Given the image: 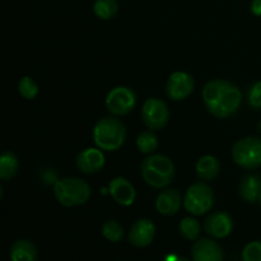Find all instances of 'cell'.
Wrapping results in <instances>:
<instances>
[{
	"instance_id": "6da1fadb",
	"label": "cell",
	"mask_w": 261,
	"mask_h": 261,
	"mask_svg": "<svg viewBox=\"0 0 261 261\" xmlns=\"http://www.w3.org/2000/svg\"><path fill=\"white\" fill-rule=\"evenodd\" d=\"M203 102L206 110L218 119H228L239 111L242 93L236 84L228 81L214 79L203 89Z\"/></svg>"
},
{
	"instance_id": "7a4b0ae2",
	"label": "cell",
	"mask_w": 261,
	"mask_h": 261,
	"mask_svg": "<svg viewBox=\"0 0 261 261\" xmlns=\"http://www.w3.org/2000/svg\"><path fill=\"white\" fill-rule=\"evenodd\" d=\"M126 139L125 125L116 117H103L93 129V140L97 148L106 152H115L122 147Z\"/></svg>"
},
{
	"instance_id": "3957f363",
	"label": "cell",
	"mask_w": 261,
	"mask_h": 261,
	"mask_svg": "<svg viewBox=\"0 0 261 261\" xmlns=\"http://www.w3.org/2000/svg\"><path fill=\"white\" fill-rule=\"evenodd\" d=\"M145 182L155 189H163L172 182L175 166L170 158L161 154H152L145 158L140 166Z\"/></svg>"
},
{
	"instance_id": "277c9868",
	"label": "cell",
	"mask_w": 261,
	"mask_h": 261,
	"mask_svg": "<svg viewBox=\"0 0 261 261\" xmlns=\"http://www.w3.org/2000/svg\"><path fill=\"white\" fill-rule=\"evenodd\" d=\"M54 195L64 206L86 204L91 198V186L78 177H64L54 185Z\"/></svg>"
},
{
	"instance_id": "5b68a950",
	"label": "cell",
	"mask_w": 261,
	"mask_h": 261,
	"mask_svg": "<svg viewBox=\"0 0 261 261\" xmlns=\"http://www.w3.org/2000/svg\"><path fill=\"white\" fill-rule=\"evenodd\" d=\"M214 205V191L208 184L195 182L186 190L184 206L193 216H203L212 211Z\"/></svg>"
},
{
	"instance_id": "8992f818",
	"label": "cell",
	"mask_w": 261,
	"mask_h": 261,
	"mask_svg": "<svg viewBox=\"0 0 261 261\" xmlns=\"http://www.w3.org/2000/svg\"><path fill=\"white\" fill-rule=\"evenodd\" d=\"M234 163L245 170H255L261 166V138L246 137L236 142L232 148Z\"/></svg>"
},
{
	"instance_id": "52a82bcc",
	"label": "cell",
	"mask_w": 261,
	"mask_h": 261,
	"mask_svg": "<svg viewBox=\"0 0 261 261\" xmlns=\"http://www.w3.org/2000/svg\"><path fill=\"white\" fill-rule=\"evenodd\" d=\"M142 119L149 130H161L167 125L170 110L165 101L160 98H149L144 102L142 109Z\"/></svg>"
},
{
	"instance_id": "ba28073f",
	"label": "cell",
	"mask_w": 261,
	"mask_h": 261,
	"mask_svg": "<svg viewBox=\"0 0 261 261\" xmlns=\"http://www.w3.org/2000/svg\"><path fill=\"white\" fill-rule=\"evenodd\" d=\"M137 105V96L127 87H115L106 97V107L111 114L124 116L132 112Z\"/></svg>"
},
{
	"instance_id": "9c48e42d",
	"label": "cell",
	"mask_w": 261,
	"mask_h": 261,
	"mask_svg": "<svg viewBox=\"0 0 261 261\" xmlns=\"http://www.w3.org/2000/svg\"><path fill=\"white\" fill-rule=\"evenodd\" d=\"M194 87L193 75L185 71H175L166 83V93L172 101H182L193 93Z\"/></svg>"
},
{
	"instance_id": "30bf717a",
	"label": "cell",
	"mask_w": 261,
	"mask_h": 261,
	"mask_svg": "<svg viewBox=\"0 0 261 261\" xmlns=\"http://www.w3.org/2000/svg\"><path fill=\"white\" fill-rule=\"evenodd\" d=\"M233 227V218L227 212H214L204 222V231L212 239H226Z\"/></svg>"
},
{
	"instance_id": "8fae6325",
	"label": "cell",
	"mask_w": 261,
	"mask_h": 261,
	"mask_svg": "<svg viewBox=\"0 0 261 261\" xmlns=\"http://www.w3.org/2000/svg\"><path fill=\"white\" fill-rule=\"evenodd\" d=\"M155 236V226L150 219L142 218L138 219L132 226L129 231L130 244L135 247H147L153 242Z\"/></svg>"
},
{
	"instance_id": "7c38bea8",
	"label": "cell",
	"mask_w": 261,
	"mask_h": 261,
	"mask_svg": "<svg viewBox=\"0 0 261 261\" xmlns=\"http://www.w3.org/2000/svg\"><path fill=\"white\" fill-rule=\"evenodd\" d=\"M193 261H223L224 254L213 239H198L191 247Z\"/></svg>"
},
{
	"instance_id": "4fadbf2b",
	"label": "cell",
	"mask_w": 261,
	"mask_h": 261,
	"mask_svg": "<svg viewBox=\"0 0 261 261\" xmlns=\"http://www.w3.org/2000/svg\"><path fill=\"white\" fill-rule=\"evenodd\" d=\"M105 166V154L99 148H88L76 157V167L81 172L92 175L101 171Z\"/></svg>"
},
{
	"instance_id": "5bb4252c",
	"label": "cell",
	"mask_w": 261,
	"mask_h": 261,
	"mask_svg": "<svg viewBox=\"0 0 261 261\" xmlns=\"http://www.w3.org/2000/svg\"><path fill=\"white\" fill-rule=\"evenodd\" d=\"M112 199L122 206H130L135 201L137 191L133 184L125 177H115L109 188Z\"/></svg>"
},
{
	"instance_id": "9a60e30c",
	"label": "cell",
	"mask_w": 261,
	"mask_h": 261,
	"mask_svg": "<svg viewBox=\"0 0 261 261\" xmlns=\"http://www.w3.org/2000/svg\"><path fill=\"white\" fill-rule=\"evenodd\" d=\"M182 205V198H181L180 191L176 189H167L160 193L157 201H155V208L163 216H173L180 211Z\"/></svg>"
},
{
	"instance_id": "2e32d148",
	"label": "cell",
	"mask_w": 261,
	"mask_h": 261,
	"mask_svg": "<svg viewBox=\"0 0 261 261\" xmlns=\"http://www.w3.org/2000/svg\"><path fill=\"white\" fill-rule=\"evenodd\" d=\"M241 199L246 203L254 204L259 201L261 194V177L257 175H246L241 180L239 186Z\"/></svg>"
},
{
	"instance_id": "e0dca14e",
	"label": "cell",
	"mask_w": 261,
	"mask_h": 261,
	"mask_svg": "<svg viewBox=\"0 0 261 261\" xmlns=\"http://www.w3.org/2000/svg\"><path fill=\"white\" fill-rule=\"evenodd\" d=\"M10 261H37V247L30 240H18L10 247Z\"/></svg>"
},
{
	"instance_id": "ac0fdd59",
	"label": "cell",
	"mask_w": 261,
	"mask_h": 261,
	"mask_svg": "<svg viewBox=\"0 0 261 261\" xmlns=\"http://www.w3.org/2000/svg\"><path fill=\"white\" fill-rule=\"evenodd\" d=\"M221 163L213 155H204L196 163V173L203 181H211L218 176Z\"/></svg>"
},
{
	"instance_id": "d6986e66",
	"label": "cell",
	"mask_w": 261,
	"mask_h": 261,
	"mask_svg": "<svg viewBox=\"0 0 261 261\" xmlns=\"http://www.w3.org/2000/svg\"><path fill=\"white\" fill-rule=\"evenodd\" d=\"M18 168H19V162L14 153L9 150L0 153V180H12L17 175Z\"/></svg>"
},
{
	"instance_id": "ffe728a7",
	"label": "cell",
	"mask_w": 261,
	"mask_h": 261,
	"mask_svg": "<svg viewBox=\"0 0 261 261\" xmlns=\"http://www.w3.org/2000/svg\"><path fill=\"white\" fill-rule=\"evenodd\" d=\"M93 10L94 14L101 19H112L119 12V3H117V0H96Z\"/></svg>"
},
{
	"instance_id": "44dd1931",
	"label": "cell",
	"mask_w": 261,
	"mask_h": 261,
	"mask_svg": "<svg viewBox=\"0 0 261 261\" xmlns=\"http://www.w3.org/2000/svg\"><path fill=\"white\" fill-rule=\"evenodd\" d=\"M180 233L184 239L189 240V241H196L200 237L201 233V226L199 223L198 219L193 218V217H186L180 222Z\"/></svg>"
},
{
	"instance_id": "7402d4cb",
	"label": "cell",
	"mask_w": 261,
	"mask_h": 261,
	"mask_svg": "<svg viewBox=\"0 0 261 261\" xmlns=\"http://www.w3.org/2000/svg\"><path fill=\"white\" fill-rule=\"evenodd\" d=\"M137 147L143 154H150L154 152L158 147V138L153 133V130H145L142 132L137 138Z\"/></svg>"
},
{
	"instance_id": "603a6c76",
	"label": "cell",
	"mask_w": 261,
	"mask_h": 261,
	"mask_svg": "<svg viewBox=\"0 0 261 261\" xmlns=\"http://www.w3.org/2000/svg\"><path fill=\"white\" fill-rule=\"evenodd\" d=\"M102 234L110 242H120L124 239V228L116 221H107L102 226Z\"/></svg>"
},
{
	"instance_id": "cb8c5ba5",
	"label": "cell",
	"mask_w": 261,
	"mask_h": 261,
	"mask_svg": "<svg viewBox=\"0 0 261 261\" xmlns=\"http://www.w3.org/2000/svg\"><path fill=\"white\" fill-rule=\"evenodd\" d=\"M18 91L25 99H33L38 94V86L30 76H23L18 83Z\"/></svg>"
},
{
	"instance_id": "d4e9b609",
	"label": "cell",
	"mask_w": 261,
	"mask_h": 261,
	"mask_svg": "<svg viewBox=\"0 0 261 261\" xmlns=\"http://www.w3.org/2000/svg\"><path fill=\"white\" fill-rule=\"evenodd\" d=\"M242 261H261V241L249 242L244 247Z\"/></svg>"
},
{
	"instance_id": "484cf974",
	"label": "cell",
	"mask_w": 261,
	"mask_h": 261,
	"mask_svg": "<svg viewBox=\"0 0 261 261\" xmlns=\"http://www.w3.org/2000/svg\"><path fill=\"white\" fill-rule=\"evenodd\" d=\"M247 102L255 110H261V81L250 87L247 92Z\"/></svg>"
},
{
	"instance_id": "4316f807",
	"label": "cell",
	"mask_w": 261,
	"mask_h": 261,
	"mask_svg": "<svg viewBox=\"0 0 261 261\" xmlns=\"http://www.w3.org/2000/svg\"><path fill=\"white\" fill-rule=\"evenodd\" d=\"M250 10L256 17H261V0H252L250 4Z\"/></svg>"
},
{
	"instance_id": "83f0119b",
	"label": "cell",
	"mask_w": 261,
	"mask_h": 261,
	"mask_svg": "<svg viewBox=\"0 0 261 261\" xmlns=\"http://www.w3.org/2000/svg\"><path fill=\"white\" fill-rule=\"evenodd\" d=\"M172 261H189V260L185 259V257H176V259H173Z\"/></svg>"
},
{
	"instance_id": "f1b7e54d",
	"label": "cell",
	"mask_w": 261,
	"mask_h": 261,
	"mask_svg": "<svg viewBox=\"0 0 261 261\" xmlns=\"http://www.w3.org/2000/svg\"><path fill=\"white\" fill-rule=\"evenodd\" d=\"M3 194H4V191H3V188H2V185H0V199L3 198Z\"/></svg>"
},
{
	"instance_id": "f546056e",
	"label": "cell",
	"mask_w": 261,
	"mask_h": 261,
	"mask_svg": "<svg viewBox=\"0 0 261 261\" xmlns=\"http://www.w3.org/2000/svg\"><path fill=\"white\" fill-rule=\"evenodd\" d=\"M257 127H259V130L261 132V120L259 121V124H257Z\"/></svg>"
},
{
	"instance_id": "4dcf8cb0",
	"label": "cell",
	"mask_w": 261,
	"mask_h": 261,
	"mask_svg": "<svg viewBox=\"0 0 261 261\" xmlns=\"http://www.w3.org/2000/svg\"><path fill=\"white\" fill-rule=\"evenodd\" d=\"M259 203L261 204V194H260V198H259Z\"/></svg>"
}]
</instances>
